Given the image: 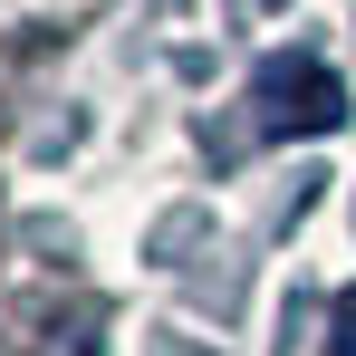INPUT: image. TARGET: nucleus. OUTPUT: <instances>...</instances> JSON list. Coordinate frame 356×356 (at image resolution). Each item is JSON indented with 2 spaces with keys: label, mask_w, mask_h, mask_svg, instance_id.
I'll list each match as a JSON object with an SVG mask.
<instances>
[{
  "label": "nucleus",
  "mask_w": 356,
  "mask_h": 356,
  "mask_svg": "<svg viewBox=\"0 0 356 356\" xmlns=\"http://www.w3.org/2000/svg\"><path fill=\"white\" fill-rule=\"evenodd\" d=\"M260 97H270V125H280V135H327V125L347 116V87H337L318 58L270 67V77H260Z\"/></svg>",
  "instance_id": "nucleus-1"
}]
</instances>
